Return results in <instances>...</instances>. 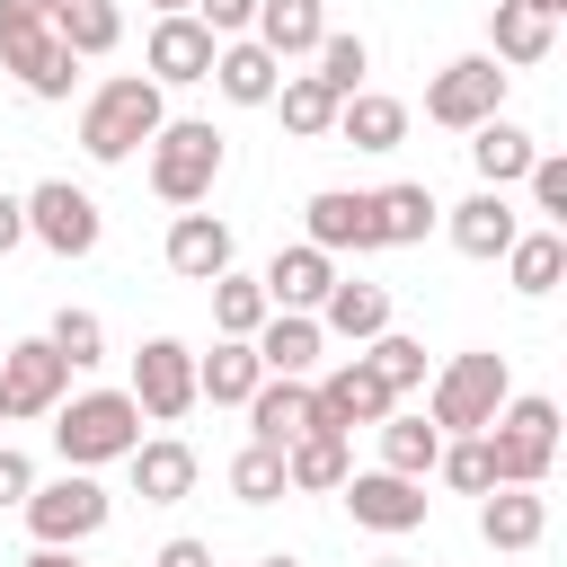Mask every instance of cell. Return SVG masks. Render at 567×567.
I'll return each mask as SVG.
<instances>
[{"mask_svg": "<svg viewBox=\"0 0 567 567\" xmlns=\"http://www.w3.org/2000/svg\"><path fill=\"white\" fill-rule=\"evenodd\" d=\"M71 399V363L44 346V337H18V346H0V408H9V425H27V416H53Z\"/></svg>", "mask_w": 567, "mask_h": 567, "instance_id": "obj_11", "label": "cell"}, {"mask_svg": "<svg viewBox=\"0 0 567 567\" xmlns=\"http://www.w3.org/2000/svg\"><path fill=\"white\" fill-rule=\"evenodd\" d=\"M18 204H27V239H44L53 257H97V239H106V213H97V195H89V186H71V177H44V186H27Z\"/></svg>", "mask_w": 567, "mask_h": 567, "instance_id": "obj_8", "label": "cell"}, {"mask_svg": "<svg viewBox=\"0 0 567 567\" xmlns=\"http://www.w3.org/2000/svg\"><path fill=\"white\" fill-rule=\"evenodd\" d=\"M310 408H319V425H328V434H354V425H381L399 399L372 381V363H363V354H346L328 381H310Z\"/></svg>", "mask_w": 567, "mask_h": 567, "instance_id": "obj_14", "label": "cell"}, {"mask_svg": "<svg viewBox=\"0 0 567 567\" xmlns=\"http://www.w3.org/2000/svg\"><path fill=\"white\" fill-rule=\"evenodd\" d=\"M27 496H35V461L18 443H0V505H27Z\"/></svg>", "mask_w": 567, "mask_h": 567, "instance_id": "obj_44", "label": "cell"}, {"mask_svg": "<svg viewBox=\"0 0 567 567\" xmlns=\"http://www.w3.org/2000/svg\"><path fill=\"white\" fill-rule=\"evenodd\" d=\"M354 478V434L310 425L301 443H284V496H337Z\"/></svg>", "mask_w": 567, "mask_h": 567, "instance_id": "obj_19", "label": "cell"}, {"mask_svg": "<svg viewBox=\"0 0 567 567\" xmlns=\"http://www.w3.org/2000/svg\"><path fill=\"white\" fill-rule=\"evenodd\" d=\"M434 478H443V487H461V496H487V487H496L487 434H443V452H434Z\"/></svg>", "mask_w": 567, "mask_h": 567, "instance_id": "obj_40", "label": "cell"}, {"mask_svg": "<svg viewBox=\"0 0 567 567\" xmlns=\"http://www.w3.org/2000/svg\"><path fill=\"white\" fill-rule=\"evenodd\" d=\"M230 496H239V505H275V496H284V452L248 443V452L230 461Z\"/></svg>", "mask_w": 567, "mask_h": 567, "instance_id": "obj_41", "label": "cell"}, {"mask_svg": "<svg viewBox=\"0 0 567 567\" xmlns=\"http://www.w3.org/2000/svg\"><path fill=\"white\" fill-rule=\"evenodd\" d=\"M310 62H319V71H310V80H328V89H337V106H346V97H354V89H363V71H372V44H363V35H354V27H328V35H319V53H310Z\"/></svg>", "mask_w": 567, "mask_h": 567, "instance_id": "obj_36", "label": "cell"}, {"mask_svg": "<svg viewBox=\"0 0 567 567\" xmlns=\"http://www.w3.org/2000/svg\"><path fill=\"white\" fill-rule=\"evenodd\" d=\"M337 496H346V514H354L363 532H381V540L425 532V505H434V496H425V478H390V470H354Z\"/></svg>", "mask_w": 567, "mask_h": 567, "instance_id": "obj_13", "label": "cell"}, {"mask_svg": "<svg viewBox=\"0 0 567 567\" xmlns=\"http://www.w3.org/2000/svg\"><path fill=\"white\" fill-rule=\"evenodd\" d=\"M310 425H319V408H310V381H257V399H248V443L284 452V443H301Z\"/></svg>", "mask_w": 567, "mask_h": 567, "instance_id": "obj_27", "label": "cell"}, {"mask_svg": "<svg viewBox=\"0 0 567 567\" xmlns=\"http://www.w3.org/2000/svg\"><path fill=\"white\" fill-rule=\"evenodd\" d=\"M151 9H159V18H186V9H195V0H151Z\"/></svg>", "mask_w": 567, "mask_h": 567, "instance_id": "obj_49", "label": "cell"}, {"mask_svg": "<svg viewBox=\"0 0 567 567\" xmlns=\"http://www.w3.org/2000/svg\"><path fill=\"white\" fill-rule=\"evenodd\" d=\"M142 443V408L124 399V390H71L62 408H53V452H62V470H106V461H124Z\"/></svg>", "mask_w": 567, "mask_h": 567, "instance_id": "obj_4", "label": "cell"}, {"mask_svg": "<svg viewBox=\"0 0 567 567\" xmlns=\"http://www.w3.org/2000/svg\"><path fill=\"white\" fill-rule=\"evenodd\" d=\"M523 186H532V213H540V230H558V221H567V159H558V151H540Z\"/></svg>", "mask_w": 567, "mask_h": 567, "instance_id": "obj_42", "label": "cell"}, {"mask_svg": "<svg viewBox=\"0 0 567 567\" xmlns=\"http://www.w3.org/2000/svg\"><path fill=\"white\" fill-rule=\"evenodd\" d=\"M549 44H558V27L549 18H532L523 0H496L487 9V62L514 80V71H532V62H549Z\"/></svg>", "mask_w": 567, "mask_h": 567, "instance_id": "obj_25", "label": "cell"}, {"mask_svg": "<svg viewBox=\"0 0 567 567\" xmlns=\"http://www.w3.org/2000/svg\"><path fill=\"white\" fill-rule=\"evenodd\" d=\"M44 346H53V354H62L71 372H89V363H106V319H97V310H71V301H62V310H53V328H44Z\"/></svg>", "mask_w": 567, "mask_h": 567, "instance_id": "obj_39", "label": "cell"}, {"mask_svg": "<svg viewBox=\"0 0 567 567\" xmlns=\"http://www.w3.org/2000/svg\"><path fill=\"white\" fill-rule=\"evenodd\" d=\"M310 319H319V337H346V346H372V337L390 328V284H363V275H337V284H328V301H319Z\"/></svg>", "mask_w": 567, "mask_h": 567, "instance_id": "obj_20", "label": "cell"}, {"mask_svg": "<svg viewBox=\"0 0 567 567\" xmlns=\"http://www.w3.org/2000/svg\"><path fill=\"white\" fill-rule=\"evenodd\" d=\"M257 346L248 337H221L213 354H195V399H213V408H248L257 399Z\"/></svg>", "mask_w": 567, "mask_h": 567, "instance_id": "obj_31", "label": "cell"}, {"mask_svg": "<svg viewBox=\"0 0 567 567\" xmlns=\"http://www.w3.org/2000/svg\"><path fill=\"white\" fill-rule=\"evenodd\" d=\"M478 540L487 549H540L549 540V496L540 487H487L478 496Z\"/></svg>", "mask_w": 567, "mask_h": 567, "instance_id": "obj_23", "label": "cell"}, {"mask_svg": "<svg viewBox=\"0 0 567 567\" xmlns=\"http://www.w3.org/2000/svg\"><path fill=\"white\" fill-rule=\"evenodd\" d=\"M363 363H372V381H381L390 399L425 390V346H416V337H399V328H381V337L363 346Z\"/></svg>", "mask_w": 567, "mask_h": 567, "instance_id": "obj_37", "label": "cell"}, {"mask_svg": "<svg viewBox=\"0 0 567 567\" xmlns=\"http://www.w3.org/2000/svg\"><path fill=\"white\" fill-rule=\"evenodd\" d=\"M221 168H230V142H221L204 115H168V124L151 133V195H159V204L195 213V204L221 186Z\"/></svg>", "mask_w": 567, "mask_h": 567, "instance_id": "obj_2", "label": "cell"}, {"mask_svg": "<svg viewBox=\"0 0 567 567\" xmlns=\"http://www.w3.org/2000/svg\"><path fill=\"white\" fill-rule=\"evenodd\" d=\"M18 514H27L35 549H80V540H97V532H106L115 496L97 487V470H62V478H35V496H27Z\"/></svg>", "mask_w": 567, "mask_h": 567, "instance_id": "obj_7", "label": "cell"}, {"mask_svg": "<svg viewBox=\"0 0 567 567\" xmlns=\"http://www.w3.org/2000/svg\"><path fill=\"white\" fill-rule=\"evenodd\" d=\"M443 230H452V248L461 257H478V266H496L505 248H514V230H523V213L496 195V186H478V195H461L452 213H443Z\"/></svg>", "mask_w": 567, "mask_h": 567, "instance_id": "obj_16", "label": "cell"}, {"mask_svg": "<svg viewBox=\"0 0 567 567\" xmlns=\"http://www.w3.org/2000/svg\"><path fill=\"white\" fill-rule=\"evenodd\" d=\"M186 18H195L213 44H230V35H248V27H257V0H195Z\"/></svg>", "mask_w": 567, "mask_h": 567, "instance_id": "obj_43", "label": "cell"}, {"mask_svg": "<svg viewBox=\"0 0 567 567\" xmlns=\"http://www.w3.org/2000/svg\"><path fill=\"white\" fill-rule=\"evenodd\" d=\"M372 213H381V248H416L434 221H443V204H434V186H416V177H399V186H381L372 195Z\"/></svg>", "mask_w": 567, "mask_h": 567, "instance_id": "obj_33", "label": "cell"}, {"mask_svg": "<svg viewBox=\"0 0 567 567\" xmlns=\"http://www.w3.org/2000/svg\"><path fill=\"white\" fill-rule=\"evenodd\" d=\"M523 9H532V18H549V27L567 18V0H523Z\"/></svg>", "mask_w": 567, "mask_h": 567, "instance_id": "obj_48", "label": "cell"}, {"mask_svg": "<svg viewBox=\"0 0 567 567\" xmlns=\"http://www.w3.org/2000/svg\"><path fill=\"white\" fill-rule=\"evenodd\" d=\"M372 567H408V558H372Z\"/></svg>", "mask_w": 567, "mask_h": 567, "instance_id": "obj_51", "label": "cell"}, {"mask_svg": "<svg viewBox=\"0 0 567 567\" xmlns=\"http://www.w3.org/2000/svg\"><path fill=\"white\" fill-rule=\"evenodd\" d=\"M301 239H310L319 257H372V248H381V213H372L363 186H319V195L301 204Z\"/></svg>", "mask_w": 567, "mask_h": 567, "instance_id": "obj_12", "label": "cell"}, {"mask_svg": "<svg viewBox=\"0 0 567 567\" xmlns=\"http://www.w3.org/2000/svg\"><path fill=\"white\" fill-rule=\"evenodd\" d=\"M213 89H221L230 106H275V89H284V62H275L257 35H230V44H213Z\"/></svg>", "mask_w": 567, "mask_h": 567, "instance_id": "obj_24", "label": "cell"}, {"mask_svg": "<svg viewBox=\"0 0 567 567\" xmlns=\"http://www.w3.org/2000/svg\"><path fill=\"white\" fill-rule=\"evenodd\" d=\"M35 9H44V27L71 44V62H97V53L124 44V9H115V0H35Z\"/></svg>", "mask_w": 567, "mask_h": 567, "instance_id": "obj_28", "label": "cell"}, {"mask_svg": "<svg viewBox=\"0 0 567 567\" xmlns=\"http://www.w3.org/2000/svg\"><path fill=\"white\" fill-rule=\"evenodd\" d=\"M0 71L27 89V97H71V80H80V62H71V44L44 27V9L35 0H0Z\"/></svg>", "mask_w": 567, "mask_h": 567, "instance_id": "obj_5", "label": "cell"}, {"mask_svg": "<svg viewBox=\"0 0 567 567\" xmlns=\"http://www.w3.org/2000/svg\"><path fill=\"white\" fill-rule=\"evenodd\" d=\"M505 399H514L505 354H496V346H470V354H452V363L434 372V390H425V425H434V434H487Z\"/></svg>", "mask_w": 567, "mask_h": 567, "instance_id": "obj_3", "label": "cell"}, {"mask_svg": "<svg viewBox=\"0 0 567 567\" xmlns=\"http://www.w3.org/2000/svg\"><path fill=\"white\" fill-rule=\"evenodd\" d=\"M372 434H381V470H390V478H434V452H443V434L425 425V408H390Z\"/></svg>", "mask_w": 567, "mask_h": 567, "instance_id": "obj_32", "label": "cell"}, {"mask_svg": "<svg viewBox=\"0 0 567 567\" xmlns=\"http://www.w3.org/2000/svg\"><path fill=\"white\" fill-rule=\"evenodd\" d=\"M142 80H159V89H195V80H213V35H204L195 18H151Z\"/></svg>", "mask_w": 567, "mask_h": 567, "instance_id": "obj_15", "label": "cell"}, {"mask_svg": "<svg viewBox=\"0 0 567 567\" xmlns=\"http://www.w3.org/2000/svg\"><path fill=\"white\" fill-rule=\"evenodd\" d=\"M275 62H301V53H319V35H328V0H257V27H248Z\"/></svg>", "mask_w": 567, "mask_h": 567, "instance_id": "obj_30", "label": "cell"}, {"mask_svg": "<svg viewBox=\"0 0 567 567\" xmlns=\"http://www.w3.org/2000/svg\"><path fill=\"white\" fill-rule=\"evenodd\" d=\"M328 142H354V151H372V159H381V151H399V142H408V106H399L390 89H354V97L337 106V133H328Z\"/></svg>", "mask_w": 567, "mask_h": 567, "instance_id": "obj_29", "label": "cell"}, {"mask_svg": "<svg viewBox=\"0 0 567 567\" xmlns=\"http://www.w3.org/2000/svg\"><path fill=\"white\" fill-rule=\"evenodd\" d=\"M213 328L221 337H257L266 328V292H257V275H213Z\"/></svg>", "mask_w": 567, "mask_h": 567, "instance_id": "obj_38", "label": "cell"}, {"mask_svg": "<svg viewBox=\"0 0 567 567\" xmlns=\"http://www.w3.org/2000/svg\"><path fill=\"white\" fill-rule=\"evenodd\" d=\"M124 399L142 408V425H177V416L195 408V346H177V337H142V346H133V381H124Z\"/></svg>", "mask_w": 567, "mask_h": 567, "instance_id": "obj_10", "label": "cell"}, {"mask_svg": "<svg viewBox=\"0 0 567 567\" xmlns=\"http://www.w3.org/2000/svg\"><path fill=\"white\" fill-rule=\"evenodd\" d=\"M328 284H337V257H319L310 239L275 248V257H266V275H257L266 310H319V301H328Z\"/></svg>", "mask_w": 567, "mask_h": 567, "instance_id": "obj_18", "label": "cell"}, {"mask_svg": "<svg viewBox=\"0 0 567 567\" xmlns=\"http://www.w3.org/2000/svg\"><path fill=\"white\" fill-rule=\"evenodd\" d=\"M532 159H540V142H532L514 115H487V124L470 133V168H478V186H496V195H505V186H523V177H532Z\"/></svg>", "mask_w": 567, "mask_h": 567, "instance_id": "obj_26", "label": "cell"}, {"mask_svg": "<svg viewBox=\"0 0 567 567\" xmlns=\"http://www.w3.org/2000/svg\"><path fill=\"white\" fill-rule=\"evenodd\" d=\"M168 124V89L159 80H142V71H115V80H97L89 97H80V151L97 159V168H115V159H133V151H151V133Z\"/></svg>", "mask_w": 567, "mask_h": 567, "instance_id": "obj_1", "label": "cell"}, {"mask_svg": "<svg viewBox=\"0 0 567 567\" xmlns=\"http://www.w3.org/2000/svg\"><path fill=\"white\" fill-rule=\"evenodd\" d=\"M487 115H505V71H496L487 53H461V62H443V71L425 80V124L478 133Z\"/></svg>", "mask_w": 567, "mask_h": 567, "instance_id": "obj_9", "label": "cell"}, {"mask_svg": "<svg viewBox=\"0 0 567 567\" xmlns=\"http://www.w3.org/2000/svg\"><path fill=\"white\" fill-rule=\"evenodd\" d=\"M558 275H567V239H558V230H514L505 284H514L523 301H540V292H558Z\"/></svg>", "mask_w": 567, "mask_h": 567, "instance_id": "obj_34", "label": "cell"}, {"mask_svg": "<svg viewBox=\"0 0 567 567\" xmlns=\"http://www.w3.org/2000/svg\"><path fill=\"white\" fill-rule=\"evenodd\" d=\"M151 567H221V558H213V540L177 532V540H159V558H151Z\"/></svg>", "mask_w": 567, "mask_h": 567, "instance_id": "obj_45", "label": "cell"}, {"mask_svg": "<svg viewBox=\"0 0 567 567\" xmlns=\"http://www.w3.org/2000/svg\"><path fill=\"white\" fill-rule=\"evenodd\" d=\"M159 257H168L177 284H213V275H230V221L221 213H177L168 239H159Z\"/></svg>", "mask_w": 567, "mask_h": 567, "instance_id": "obj_17", "label": "cell"}, {"mask_svg": "<svg viewBox=\"0 0 567 567\" xmlns=\"http://www.w3.org/2000/svg\"><path fill=\"white\" fill-rule=\"evenodd\" d=\"M248 346H257V372H266V381H310V363H319L328 337H319L310 310H266V328H257Z\"/></svg>", "mask_w": 567, "mask_h": 567, "instance_id": "obj_21", "label": "cell"}, {"mask_svg": "<svg viewBox=\"0 0 567 567\" xmlns=\"http://www.w3.org/2000/svg\"><path fill=\"white\" fill-rule=\"evenodd\" d=\"M275 106H284V133H292V142H328V133H337V89L310 80V71H284Z\"/></svg>", "mask_w": 567, "mask_h": 567, "instance_id": "obj_35", "label": "cell"}, {"mask_svg": "<svg viewBox=\"0 0 567 567\" xmlns=\"http://www.w3.org/2000/svg\"><path fill=\"white\" fill-rule=\"evenodd\" d=\"M18 567H80V549H35V558H18Z\"/></svg>", "mask_w": 567, "mask_h": 567, "instance_id": "obj_47", "label": "cell"}, {"mask_svg": "<svg viewBox=\"0 0 567 567\" xmlns=\"http://www.w3.org/2000/svg\"><path fill=\"white\" fill-rule=\"evenodd\" d=\"M18 239H27V204H18V195H9V186H0V257H9V248H18Z\"/></svg>", "mask_w": 567, "mask_h": 567, "instance_id": "obj_46", "label": "cell"}, {"mask_svg": "<svg viewBox=\"0 0 567 567\" xmlns=\"http://www.w3.org/2000/svg\"><path fill=\"white\" fill-rule=\"evenodd\" d=\"M487 461H496V487H540L558 461V399H540V390L505 399L487 425Z\"/></svg>", "mask_w": 567, "mask_h": 567, "instance_id": "obj_6", "label": "cell"}, {"mask_svg": "<svg viewBox=\"0 0 567 567\" xmlns=\"http://www.w3.org/2000/svg\"><path fill=\"white\" fill-rule=\"evenodd\" d=\"M124 470H133V496H142V505L195 496V443H177V434H142V443L124 452Z\"/></svg>", "mask_w": 567, "mask_h": 567, "instance_id": "obj_22", "label": "cell"}, {"mask_svg": "<svg viewBox=\"0 0 567 567\" xmlns=\"http://www.w3.org/2000/svg\"><path fill=\"white\" fill-rule=\"evenodd\" d=\"M257 567H301V558H284V549H275V558H257Z\"/></svg>", "mask_w": 567, "mask_h": 567, "instance_id": "obj_50", "label": "cell"}, {"mask_svg": "<svg viewBox=\"0 0 567 567\" xmlns=\"http://www.w3.org/2000/svg\"><path fill=\"white\" fill-rule=\"evenodd\" d=\"M0 425H9V408H0Z\"/></svg>", "mask_w": 567, "mask_h": 567, "instance_id": "obj_52", "label": "cell"}]
</instances>
